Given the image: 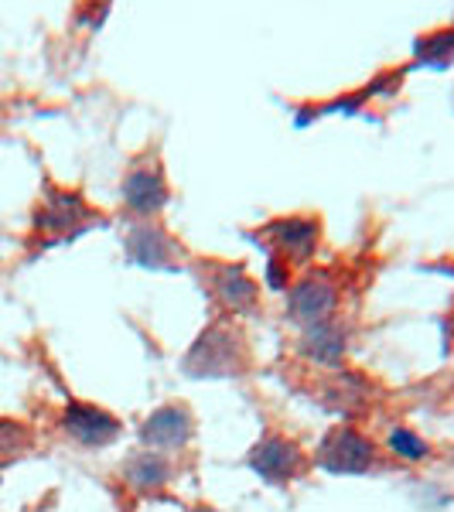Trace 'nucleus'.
I'll use <instances>...</instances> for the list:
<instances>
[{"instance_id":"obj_14","label":"nucleus","mask_w":454,"mask_h":512,"mask_svg":"<svg viewBox=\"0 0 454 512\" xmlns=\"http://www.w3.org/2000/svg\"><path fill=\"white\" fill-rule=\"evenodd\" d=\"M414 65H427V69L454 65V28H437L420 35L414 41Z\"/></svg>"},{"instance_id":"obj_1","label":"nucleus","mask_w":454,"mask_h":512,"mask_svg":"<svg viewBox=\"0 0 454 512\" xmlns=\"http://www.w3.org/2000/svg\"><path fill=\"white\" fill-rule=\"evenodd\" d=\"M250 369V345L236 321L216 318L198 332L181 359V373L188 379H236Z\"/></svg>"},{"instance_id":"obj_4","label":"nucleus","mask_w":454,"mask_h":512,"mask_svg":"<svg viewBox=\"0 0 454 512\" xmlns=\"http://www.w3.org/2000/svg\"><path fill=\"white\" fill-rule=\"evenodd\" d=\"M246 468L263 485H287L308 472V454L297 441L284 434H263L246 454Z\"/></svg>"},{"instance_id":"obj_12","label":"nucleus","mask_w":454,"mask_h":512,"mask_svg":"<svg viewBox=\"0 0 454 512\" xmlns=\"http://www.w3.org/2000/svg\"><path fill=\"white\" fill-rule=\"evenodd\" d=\"M345 349H349V332H345V325H338L335 318L321 321V325L301 328V338H297V352H301L308 362L325 366V369L342 366Z\"/></svg>"},{"instance_id":"obj_2","label":"nucleus","mask_w":454,"mask_h":512,"mask_svg":"<svg viewBox=\"0 0 454 512\" xmlns=\"http://www.w3.org/2000/svg\"><path fill=\"white\" fill-rule=\"evenodd\" d=\"M99 222H103V216L82 198V192L48 185L35 216H31V229H35V236H38V250H52V246H59V243L79 239L82 233L99 226Z\"/></svg>"},{"instance_id":"obj_6","label":"nucleus","mask_w":454,"mask_h":512,"mask_svg":"<svg viewBox=\"0 0 454 512\" xmlns=\"http://www.w3.org/2000/svg\"><path fill=\"white\" fill-rule=\"evenodd\" d=\"M59 427L72 444L89 448V451L110 448V444H117L123 434L120 417H113L106 407H96V403H86V400L65 403L62 414H59Z\"/></svg>"},{"instance_id":"obj_3","label":"nucleus","mask_w":454,"mask_h":512,"mask_svg":"<svg viewBox=\"0 0 454 512\" xmlns=\"http://www.w3.org/2000/svg\"><path fill=\"white\" fill-rule=\"evenodd\" d=\"M315 465L328 475H369L379 465V451L366 434L342 424L325 434V441L315 451Z\"/></svg>"},{"instance_id":"obj_11","label":"nucleus","mask_w":454,"mask_h":512,"mask_svg":"<svg viewBox=\"0 0 454 512\" xmlns=\"http://www.w3.org/2000/svg\"><path fill=\"white\" fill-rule=\"evenodd\" d=\"M137 437L147 451L164 454V451L185 448V444L195 437V417L185 403H168V407H158L144 417Z\"/></svg>"},{"instance_id":"obj_16","label":"nucleus","mask_w":454,"mask_h":512,"mask_svg":"<svg viewBox=\"0 0 454 512\" xmlns=\"http://www.w3.org/2000/svg\"><path fill=\"white\" fill-rule=\"evenodd\" d=\"M386 448H390L396 458H403V461H424L427 454H431L424 437L414 434L410 427H393L390 437H386Z\"/></svg>"},{"instance_id":"obj_15","label":"nucleus","mask_w":454,"mask_h":512,"mask_svg":"<svg viewBox=\"0 0 454 512\" xmlns=\"http://www.w3.org/2000/svg\"><path fill=\"white\" fill-rule=\"evenodd\" d=\"M31 448H35V434H31L28 424L14 417H0V468L14 465L18 458H24Z\"/></svg>"},{"instance_id":"obj_5","label":"nucleus","mask_w":454,"mask_h":512,"mask_svg":"<svg viewBox=\"0 0 454 512\" xmlns=\"http://www.w3.org/2000/svg\"><path fill=\"white\" fill-rule=\"evenodd\" d=\"M123 256H127V263L144 267V270H154V274H175L185 250H181V243L161 226V222L144 219V222H134V226L127 229Z\"/></svg>"},{"instance_id":"obj_10","label":"nucleus","mask_w":454,"mask_h":512,"mask_svg":"<svg viewBox=\"0 0 454 512\" xmlns=\"http://www.w3.org/2000/svg\"><path fill=\"white\" fill-rule=\"evenodd\" d=\"M205 274H209V287H212V297L222 304L226 311L233 315H253L257 311V301H260V287L257 280L246 274L243 263H219V260H205L202 263Z\"/></svg>"},{"instance_id":"obj_7","label":"nucleus","mask_w":454,"mask_h":512,"mask_svg":"<svg viewBox=\"0 0 454 512\" xmlns=\"http://www.w3.org/2000/svg\"><path fill=\"white\" fill-rule=\"evenodd\" d=\"M120 195H123V205H127L134 216H140V219L161 216L164 205L171 202V188H168V181H164L158 158L130 164L127 175L120 181Z\"/></svg>"},{"instance_id":"obj_8","label":"nucleus","mask_w":454,"mask_h":512,"mask_svg":"<svg viewBox=\"0 0 454 512\" xmlns=\"http://www.w3.org/2000/svg\"><path fill=\"white\" fill-rule=\"evenodd\" d=\"M338 311V284L328 274H304L287 287V315L297 325H321L332 321Z\"/></svg>"},{"instance_id":"obj_9","label":"nucleus","mask_w":454,"mask_h":512,"mask_svg":"<svg viewBox=\"0 0 454 512\" xmlns=\"http://www.w3.org/2000/svg\"><path fill=\"white\" fill-rule=\"evenodd\" d=\"M263 236L274 246L284 263H308L321 243V219L318 216H280L263 226Z\"/></svg>"},{"instance_id":"obj_13","label":"nucleus","mask_w":454,"mask_h":512,"mask_svg":"<svg viewBox=\"0 0 454 512\" xmlns=\"http://www.w3.org/2000/svg\"><path fill=\"white\" fill-rule=\"evenodd\" d=\"M171 461L164 458L161 451H137V454H130L127 461H123V478H127V485L130 489H137V492H161L164 485L171 482Z\"/></svg>"},{"instance_id":"obj_17","label":"nucleus","mask_w":454,"mask_h":512,"mask_svg":"<svg viewBox=\"0 0 454 512\" xmlns=\"http://www.w3.org/2000/svg\"><path fill=\"white\" fill-rule=\"evenodd\" d=\"M270 291H287L291 287V263H284L277 253H267V270H263Z\"/></svg>"}]
</instances>
